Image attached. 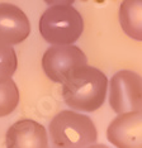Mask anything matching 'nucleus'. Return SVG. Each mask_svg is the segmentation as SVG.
<instances>
[{"mask_svg": "<svg viewBox=\"0 0 142 148\" xmlns=\"http://www.w3.org/2000/svg\"><path fill=\"white\" fill-rule=\"evenodd\" d=\"M86 62L85 53L74 45L52 46L46 49L42 57V67L47 77L59 84H62L70 71L85 66Z\"/></svg>", "mask_w": 142, "mask_h": 148, "instance_id": "obj_5", "label": "nucleus"}, {"mask_svg": "<svg viewBox=\"0 0 142 148\" xmlns=\"http://www.w3.org/2000/svg\"><path fill=\"white\" fill-rule=\"evenodd\" d=\"M75 0H45L50 6L51 5H72Z\"/></svg>", "mask_w": 142, "mask_h": 148, "instance_id": "obj_12", "label": "nucleus"}, {"mask_svg": "<svg viewBox=\"0 0 142 148\" xmlns=\"http://www.w3.org/2000/svg\"><path fill=\"white\" fill-rule=\"evenodd\" d=\"M19 104V90L12 79L0 82V118L10 115Z\"/></svg>", "mask_w": 142, "mask_h": 148, "instance_id": "obj_10", "label": "nucleus"}, {"mask_svg": "<svg viewBox=\"0 0 142 148\" xmlns=\"http://www.w3.org/2000/svg\"><path fill=\"white\" fill-rule=\"evenodd\" d=\"M30 33V23L24 12L14 4H0V42L9 46L26 41Z\"/></svg>", "mask_w": 142, "mask_h": 148, "instance_id": "obj_8", "label": "nucleus"}, {"mask_svg": "<svg viewBox=\"0 0 142 148\" xmlns=\"http://www.w3.org/2000/svg\"><path fill=\"white\" fill-rule=\"evenodd\" d=\"M107 138L116 148H142V110L118 114L108 127Z\"/></svg>", "mask_w": 142, "mask_h": 148, "instance_id": "obj_6", "label": "nucleus"}, {"mask_svg": "<svg viewBox=\"0 0 142 148\" xmlns=\"http://www.w3.org/2000/svg\"><path fill=\"white\" fill-rule=\"evenodd\" d=\"M61 85L66 105L80 112H95L101 108L107 97L108 79L104 72L93 66L74 69Z\"/></svg>", "mask_w": 142, "mask_h": 148, "instance_id": "obj_1", "label": "nucleus"}, {"mask_svg": "<svg viewBox=\"0 0 142 148\" xmlns=\"http://www.w3.org/2000/svg\"><path fill=\"white\" fill-rule=\"evenodd\" d=\"M84 32V19L71 5H51L39 19V33L52 46L72 45Z\"/></svg>", "mask_w": 142, "mask_h": 148, "instance_id": "obj_3", "label": "nucleus"}, {"mask_svg": "<svg viewBox=\"0 0 142 148\" xmlns=\"http://www.w3.org/2000/svg\"><path fill=\"white\" fill-rule=\"evenodd\" d=\"M50 137L56 148H86L97 142L98 132L85 114L62 110L51 120Z\"/></svg>", "mask_w": 142, "mask_h": 148, "instance_id": "obj_2", "label": "nucleus"}, {"mask_svg": "<svg viewBox=\"0 0 142 148\" xmlns=\"http://www.w3.org/2000/svg\"><path fill=\"white\" fill-rule=\"evenodd\" d=\"M18 60L12 46L0 42V82H5L14 75Z\"/></svg>", "mask_w": 142, "mask_h": 148, "instance_id": "obj_11", "label": "nucleus"}, {"mask_svg": "<svg viewBox=\"0 0 142 148\" xmlns=\"http://www.w3.org/2000/svg\"><path fill=\"white\" fill-rule=\"evenodd\" d=\"M109 105L114 113L142 110V76L131 70H122L109 82Z\"/></svg>", "mask_w": 142, "mask_h": 148, "instance_id": "obj_4", "label": "nucleus"}, {"mask_svg": "<svg viewBox=\"0 0 142 148\" xmlns=\"http://www.w3.org/2000/svg\"><path fill=\"white\" fill-rule=\"evenodd\" d=\"M50 148H56L55 146H52V144H51V146H50Z\"/></svg>", "mask_w": 142, "mask_h": 148, "instance_id": "obj_14", "label": "nucleus"}, {"mask_svg": "<svg viewBox=\"0 0 142 148\" xmlns=\"http://www.w3.org/2000/svg\"><path fill=\"white\" fill-rule=\"evenodd\" d=\"M6 148H50L46 128L32 119L12 124L5 136Z\"/></svg>", "mask_w": 142, "mask_h": 148, "instance_id": "obj_7", "label": "nucleus"}, {"mask_svg": "<svg viewBox=\"0 0 142 148\" xmlns=\"http://www.w3.org/2000/svg\"><path fill=\"white\" fill-rule=\"evenodd\" d=\"M86 148H109V147L105 146V144H91V146L86 147Z\"/></svg>", "mask_w": 142, "mask_h": 148, "instance_id": "obj_13", "label": "nucleus"}, {"mask_svg": "<svg viewBox=\"0 0 142 148\" xmlns=\"http://www.w3.org/2000/svg\"><path fill=\"white\" fill-rule=\"evenodd\" d=\"M122 31L134 41L142 42V0H123L119 6Z\"/></svg>", "mask_w": 142, "mask_h": 148, "instance_id": "obj_9", "label": "nucleus"}]
</instances>
